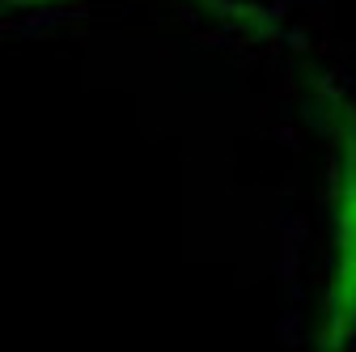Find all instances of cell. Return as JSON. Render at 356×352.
Returning a JSON list of instances; mask_svg holds the SVG:
<instances>
[{"label": "cell", "mask_w": 356, "mask_h": 352, "mask_svg": "<svg viewBox=\"0 0 356 352\" xmlns=\"http://www.w3.org/2000/svg\"><path fill=\"white\" fill-rule=\"evenodd\" d=\"M276 339H280L284 348H301V339H305V319H301L297 305H289V310L276 319Z\"/></svg>", "instance_id": "cell-1"}, {"label": "cell", "mask_w": 356, "mask_h": 352, "mask_svg": "<svg viewBox=\"0 0 356 352\" xmlns=\"http://www.w3.org/2000/svg\"><path fill=\"white\" fill-rule=\"evenodd\" d=\"M276 42H280L284 51H293V56H309V47H314V38H309L305 26H284V30L276 34Z\"/></svg>", "instance_id": "cell-2"}, {"label": "cell", "mask_w": 356, "mask_h": 352, "mask_svg": "<svg viewBox=\"0 0 356 352\" xmlns=\"http://www.w3.org/2000/svg\"><path fill=\"white\" fill-rule=\"evenodd\" d=\"M272 141L284 145V149H293V153L301 149V136H297V127H293V123H276V127H272Z\"/></svg>", "instance_id": "cell-3"}, {"label": "cell", "mask_w": 356, "mask_h": 352, "mask_svg": "<svg viewBox=\"0 0 356 352\" xmlns=\"http://www.w3.org/2000/svg\"><path fill=\"white\" fill-rule=\"evenodd\" d=\"M284 301H289V305H301V301H305V285H301V280L284 285Z\"/></svg>", "instance_id": "cell-4"}, {"label": "cell", "mask_w": 356, "mask_h": 352, "mask_svg": "<svg viewBox=\"0 0 356 352\" xmlns=\"http://www.w3.org/2000/svg\"><path fill=\"white\" fill-rule=\"evenodd\" d=\"M178 17H183L187 26H200V9H191V5H183V9H178Z\"/></svg>", "instance_id": "cell-5"}, {"label": "cell", "mask_w": 356, "mask_h": 352, "mask_svg": "<svg viewBox=\"0 0 356 352\" xmlns=\"http://www.w3.org/2000/svg\"><path fill=\"white\" fill-rule=\"evenodd\" d=\"M352 106H356V102H352Z\"/></svg>", "instance_id": "cell-6"}]
</instances>
